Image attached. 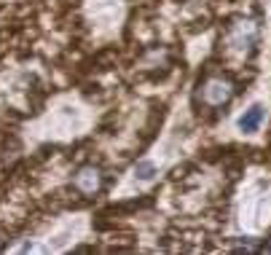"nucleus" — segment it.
I'll list each match as a JSON object with an SVG mask.
<instances>
[{"label": "nucleus", "instance_id": "1", "mask_svg": "<svg viewBox=\"0 0 271 255\" xmlns=\"http://www.w3.org/2000/svg\"><path fill=\"white\" fill-rule=\"evenodd\" d=\"M234 97V81L223 73H209L196 89V105L204 110H220Z\"/></svg>", "mask_w": 271, "mask_h": 255}, {"label": "nucleus", "instance_id": "2", "mask_svg": "<svg viewBox=\"0 0 271 255\" xmlns=\"http://www.w3.org/2000/svg\"><path fill=\"white\" fill-rule=\"evenodd\" d=\"M255 41H258V27L253 22L239 19V22H234L228 27L223 46H226L228 54H236V57H244V60H247L250 51H253V46H255Z\"/></svg>", "mask_w": 271, "mask_h": 255}, {"label": "nucleus", "instance_id": "3", "mask_svg": "<svg viewBox=\"0 0 271 255\" xmlns=\"http://www.w3.org/2000/svg\"><path fill=\"white\" fill-rule=\"evenodd\" d=\"M105 186V172L100 164H83L72 175V188L81 196H97Z\"/></svg>", "mask_w": 271, "mask_h": 255}, {"label": "nucleus", "instance_id": "4", "mask_svg": "<svg viewBox=\"0 0 271 255\" xmlns=\"http://www.w3.org/2000/svg\"><path fill=\"white\" fill-rule=\"evenodd\" d=\"M261 119H263V110L261 108H250V113L239 121V127L244 129V132H253L258 124H261Z\"/></svg>", "mask_w": 271, "mask_h": 255}, {"label": "nucleus", "instance_id": "5", "mask_svg": "<svg viewBox=\"0 0 271 255\" xmlns=\"http://www.w3.org/2000/svg\"><path fill=\"white\" fill-rule=\"evenodd\" d=\"M137 175H140L142 180H148L150 175H153V164H148V161H140V164H137Z\"/></svg>", "mask_w": 271, "mask_h": 255}]
</instances>
